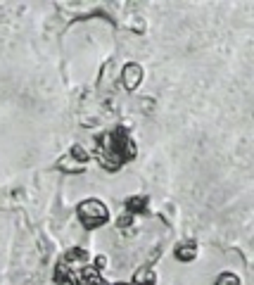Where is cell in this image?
I'll return each mask as SVG.
<instances>
[{
  "mask_svg": "<svg viewBox=\"0 0 254 285\" xmlns=\"http://www.w3.org/2000/svg\"><path fill=\"white\" fill-rule=\"evenodd\" d=\"M76 214H79V221H81L83 228H97V226H105L107 219H110V212L105 207V202L95 200V197H88V200H83L76 209Z\"/></svg>",
  "mask_w": 254,
  "mask_h": 285,
  "instance_id": "obj_1",
  "label": "cell"
},
{
  "mask_svg": "<svg viewBox=\"0 0 254 285\" xmlns=\"http://www.w3.org/2000/svg\"><path fill=\"white\" fill-rule=\"evenodd\" d=\"M143 81V67L138 62H126L124 69H121V84H124L126 91H136Z\"/></svg>",
  "mask_w": 254,
  "mask_h": 285,
  "instance_id": "obj_2",
  "label": "cell"
},
{
  "mask_svg": "<svg viewBox=\"0 0 254 285\" xmlns=\"http://www.w3.org/2000/svg\"><path fill=\"white\" fill-rule=\"evenodd\" d=\"M103 276L97 271L95 266H86L81 271H74V278H71V285H103Z\"/></svg>",
  "mask_w": 254,
  "mask_h": 285,
  "instance_id": "obj_3",
  "label": "cell"
},
{
  "mask_svg": "<svg viewBox=\"0 0 254 285\" xmlns=\"http://www.w3.org/2000/svg\"><path fill=\"white\" fill-rule=\"evenodd\" d=\"M147 204H150V197L147 195H131V197H126V209H129V214H143L145 209H147Z\"/></svg>",
  "mask_w": 254,
  "mask_h": 285,
  "instance_id": "obj_4",
  "label": "cell"
},
{
  "mask_svg": "<svg viewBox=\"0 0 254 285\" xmlns=\"http://www.w3.org/2000/svg\"><path fill=\"white\" fill-rule=\"evenodd\" d=\"M157 283V273L152 266H140L133 276V285H155Z\"/></svg>",
  "mask_w": 254,
  "mask_h": 285,
  "instance_id": "obj_5",
  "label": "cell"
},
{
  "mask_svg": "<svg viewBox=\"0 0 254 285\" xmlns=\"http://www.w3.org/2000/svg\"><path fill=\"white\" fill-rule=\"evenodd\" d=\"M195 257H197V245L192 240H186V243H181L176 247V259L179 262H192Z\"/></svg>",
  "mask_w": 254,
  "mask_h": 285,
  "instance_id": "obj_6",
  "label": "cell"
},
{
  "mask_svg": "<svg viewBox=\"0 0 254 285\" xmlns=\"http://www.w3.org/2000/svg\"><path fill=\"white\" fill-rule=\"evenodd\" d=\"M57 167H60V171H64V174H83V171H86V167L79 164L76 160H71V157H62V160L57 162Z\"/></svg>",
  "mask_w": 254,
  "mask_h": 285,
  "instance_id": "obj_7",
  "label": "cell"
},
{
  "mask_svg": "<svg viewBox=\"0 0 254 285\" xmlns=\"http://www.w3.org/2000/svg\"><path fill=\"white\" fill-rule=\"evenodd\" d=\"M71 278H74V271H71V266L64 264V262H60V264L55 266V283L67 285V283H71Z\"/></svg>",
  "mask_w": 254,
  "mask_h": 285,
  "instance_id": "obj_8",
  "label": "cell"
},
{
  "mask_svg": "<svg viewBox=\"0 0 254 285\" xmlns=\"http://www.w3.org/2000/svg\"><path fill=\"white\" fill-rule=\"evenodd\" d=\"M64 264H74V262H88V252L86 250H79V247H74V250H69L67 254H64V259H62Z\"/></svg>",
  "mask_w": 254,
  "mask_h": 285,
  "instance_id": "obj_9",
  "label": "cell"
},
{
  "mask_svg": "<svg viewBox=\"0 0 254 285\" xmlns=\"http://www.w3.org/2000/svg\"><path fill=\"white\" fill-rule=\"evenodd\" d=\"M69 157H71V160H76L79 164H83V167H86V162H88V152H86V147L79 145V143H76V145H71V154H69Z\"/></svg>",
  "mask_w": 254,
  "mask_h": 285,
  "instance_id": "obj_10",
  "label": "cell"
},
{
  "mask_svg": "<svg viewBox=\"0 0 254 285\" xmlns=\"http://www.w3.org/2000/svg\"><path fill=\"white\" fill-rule=\"evenodd\" d=\"M214 285H240V278H238L233 271H223Z\"/></svg>",
  "mask_w": 254,
  "mask_h": 285,
  "instance_id": "obj_11",
  "label": "cell"
},
{
  "mask_svg": "<svg viewBox=\"0 0 254 285\" xmlns=\"http://www.w3.org/2000/svg\"><path fill=\"white\" fill-rule=\"evenodd\" d=\"M131 223H133V214H129V212H126V214H121L117 219V226H119V228H126V226H131Z\"/></svg>",
  "mask_w": 254,
  "mask_h": 285,
  "instance_id": "obj_12",
  "label": "cell"
},
{
  "mask_svg": "<svg viewBox=\"0 0 254 285\" xmlns=\"http://www.w3.org/2000/svg\"><path fill=\"white\" fill-rule=\"evenodd\" d=\"M97 269V271H100V269H105V266H107V257H105V254H97L95 257V264H93Z\"/></svg>",
  "mask_w": 254,
  "mask_h": 285,
  "instance_id": "obj_13",
  "label": "cell"
},
{
  "mask_svg": "<svg viewBox=\"0 0 254 285\" xmlns=\"http://www.w3.org/2000/svg\"><path fill=\"white\" fill-rule=\"evenodd\" d=\"M119 285H124V283H119Z\"/></svg>",
  "mask_w": 254,
  "mask_h": 285,
  "instance_id": "obj_14",
  "label": "cell"
}]
</instances>
